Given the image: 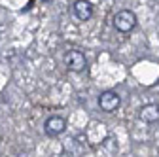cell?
Listing matches in <instances>:
<instances>
[{
	"mask_svg": "<svg viewBox=\"0 0 159 157\" xmlns=\"http://www.w3.org/2000/svg\"><path fill=\"white\" fill-rule=\"evenodd\" d=\"M138 117L144 121V123H157L159 121V106L157 104H146L140 108L138 112Z\"/></svg>",
	"mask_w": 159,
	"mask_h": 157,
	"instance_id": "8992f818",
	"label": "cell"
},
{
	"mask_svg": "<svg viewBox=\"0 0 159 157\" xmlns=\"http://www.w3.org/2000/svg\"><path fill=\"white\" fill-rule=\"evenodd\" d=\"M72 10H74V15L80 19V21H89L93 17V4L87 2V0H76Z\"/></svg>",
	"mask_w": 159,
	"mask_h": 157,
	"instance_id": "5b68a950",
	"label": "cell"
},
{
	"mask_svg": "<svg viewBox=\"0 0 159 157\" xmlns=\"http://www.w3.org/2000/svg\"><path fill=\"white\" fill-rule=\"evenodd\" d=\"M114 27L119 32H131L136 27V15L131 10H121L114 15Z\"/></svg>",
	"mask_w": 159,
	"mask_h": 157,
	"instance_id": "6da1fadb",
	"label": "cell"
},
{
	"mask_svg": "<svg viewBox=\"0 0 159 157\" xmlns=\"http://www.w3.org/2000/svg\"><path fill=\"white\" fill-rule=\"evenodd\" d=\"M119 102H121V99H119V95L116 91H104L98 95V106H101L102 112H108V114L116 112Z\"/></svg>",
	"mask_w": 159,
	"mask_h": 157,
	"instance_id": "3957f363",
	"label": "cell"
},
{
	"mask_svg": "<svg viewBox=\"0 0 159 157\" xmlns=\"http://www.w3.org/2000/svg\"><path fill=\"white\" fill-rule=\"evenodd\" d=\"M42 2H49V0H42Z\"/></svg>",
	"mask_w": 159,
	"mask_h": 157,
	"instance_id": "52a82bcc",
	"label": "cell"
},
{
	"mask_svg": "<svg viewBox=\"0 0 159 157\" xmlns=\"http://www.w3.org/2000/svg\"><path fill=\"white\" fill-rule=\"evenodd\" d=\"M65 129H66V121H65V117H61V115H51V117H48L46 123H44L46 134L53 136V138L59 136V134H63Z\"/></svg>",
	"mask_w": 159,
	"mask_h": 157,
	"instance_id": "277c9868",
	"label": "cell"
},
{
	"mask_svg": "<svg viewBox=\"0 0 159 157\" xmlns=\"http://www.w3.org/2000/svg\"><path fill=\"white\" fill-rule=\"evenodd\" d=\"M65 65H66L68 70H72V72H84L85 66H87V61H85V55H84L82 51L70 49V51H66V55H65Z\"/></svg>",
	"mask_w": 159,
	"mask_h": 157,
	"instance_id": "7a4b0ae2",
	"label": "cell"
}]
</instances>
